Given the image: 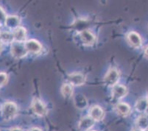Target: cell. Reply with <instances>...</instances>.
I'll use <instances>...</instances> for the list:
<instances>
[{
    "mask_svg": "<svg viewBox=\"0 0 148 131\" xmlns=\"http://www.w3.org/2000/svg\"><path fill=\"white\" fill-rule=\"evenodd\" d=\"M17 106L13 102H7L2 106V114L4 120L10 121L15 118L17 114Z\"/></svg>",
    "mask_w": 148,
    "mask_h": 131,
    "instance_id": "obj_1",
    "label": "cell"
},
{
    "mask_svg": "<svg viewBox=\"0 0 148 131\" xmlns=\"http://www.w3.org/2000/svg\"><path fill=\"white\" fill-rule=\"evenodd\" d=\"M27 52L25 44H23L21 42H17V41L13 42L11 47V53L14 58H22L26 56Z\"/></svg>",
    "mask_w": 148,
    "mask_h": 131,
    "instance_id": "obj_2",
    "label": "cell"
},
{
    "mask_svg": "<svg viewBox=\"0 0 148 131\" xmlns=\"http://www.w3.org/2000/svg\"><path fill=\"white\" fill-rule=\"evenodd\" d=\"M32 109L36 115L39 116V117H44V115L47 114V112L46 105H44L42 101L38 99H33V102H32Z\"/></svg>",
    "mask_w": 148,
    "mask_h": 131,
    "instance_id": "obj_3",
    "label": "cell"
},
{
    "mask_svg": "<svg viewBox=\"0 0 148 131\" xmlns=\"http://www.w3.org/2000/svg\"><path fill=\"white\" fill-rule=\"evenodd\" d=\"M119 79V74L117 70L111 69L106 74V77L104 78L105 83L108 86H114L116 85L117 82Z\"/></svg>",
    "mask_w": 148,
    "mask_h": 131,
    "instance_id": "obj_4",
    "label": "cell"
},
{
    "mask_svg": "<svg viewBox=\"0 0 148 131\" xmlns=\"http://www.w3.org/2000/svg\"><path fill=\"white\" fill-rule=\"evenodd\" d=\"M25 47L28 52L31 53H38L41 50V45L38 40L31 39V40H27L25 44Z\"/></svg>",
    "mask_w": 148,
    "mask_h": 131,
    "instance_id": "obj_5",
    "label": "cell"
},
{
    "mask_svg": "<svg viewBox=\"0 0 148 131\" xmlns=\"http://www.w3.org/2000/svg\"><path fill=\"white\" fill-rule=\"evenodd\" d=\"M70 84L72 86H81L86 81V78L81 73H73L68 78Z\"/></svg>",
    "mask_w": 148,
    "mask_h": 131,
    "instance_id": "obj_6",
    "label": "cell"
},
{
    "mask_svg": "<svg viewBox=\"0 0 148 131\" xmlns=\"http://www.w3.org/2000/svg\"><path fill=\"white\" fill-rule=\"evenodd\" d=\"M105 113L102 108L98 105H95L90 108L89 117H91L95 121H100L103 119Z\"/></svg>",
    "mask_w": 148,
    "mask_h": 131,
    "instance_id": "obj_7",
    "label": "cell"
},
{
    "mask_svg": "<svg viewBox=\"0 0 148 131\" xmlns=\"http://www.w3.org/2000/svg\"><path fill=\"white\" fill-rule=\"evenodd\" d=\"M127 94V89L125 86L122 85H115L113 88L112 96L116 99H121L125 97Z\"/></svg>",
    "mask_w": 148,
    "mask_h": 131,
    "instance_id": "obj_8",
    "label": "cell"
},
{
    "mask_svg": "<svg viewBox=\"0 0 148 131\" xmlns=\"http://www.w3.org/2000/svg\"><path fill=\"white\" fill-rule=\"evenodd\" d=\"M95 120L91 117H83L79 122V128L82 131H87L91 129L95 124Z\"/></svg>",
    "mask_w": 148,
    "mask_h": 131,
    "instance_id": "obj_9",
    "label": "cell"
},
{
    "mask_svg": "<svg viewBox=\"0 0 148 131\" xmlns=\"http://www.w3.org/2000/svg\"><path fill=\"white\" fill-rule=\"evenodd\" d=\"M127 40L130 45L134 47H139L142 45V38L136 32H130L127 36Z\"/></svg>",
    "mask_w": 148,
    "mask_h": 131,
    "instance_id": "obj_10",
    "label": "cell"
},
{
    "mask_svg": "<svg viewBox=\"0 0 148 131\" xmlns=\"http://www.w3.org/2000/svg\"><path fill=\"white\" fill-rule=\"evenodd\" d=\"M80 38L83 44L86 45H91L95 43V36L89 30H83L80 33Z\"/></svg>",
    "mask_w": 148,
    "mask_h": 131,
    "instance_id": "obj_11",
    "label": "cell"
},
{
    "mask_svg": "<svg viewBox=\"0 0 148 131\" xmlns=\"http://www.w3.org/2000/svg\"><path fill=\"white\" fill-rule=\"evenodd\" d=\"M13 37H14V40L15 41H17V42L22 43L26 39V29L24 27H18V28L14 29V32H13Z\"/></svg>",
    "mask_w": 148,
    "mask_h": 131,
    "instance_id": "obj_12",
    "label": "cell"
},
{
    "mask_svg": "<svg viewBox=\"0 0 148 131\" xmlns=\"http://www.w3.org/2000/svg\"><path fill=\"white\" fill-rule=\"evenodd\" d=\"M20 23V19L18 16H10L7 17L6 22L5 24L10 29H16L18 27V24Z\"/></svg>",
    "mask_w": 148,
    "mask_h": 131,
    "instance_id": "obj_13",
    "label": "cell"
},
{
    "mask_svg": "<svg viewBox=\"0 0 148 131\" xmlns=\"http://www.w3.org/2000/svg\"><path fill=\"white\" fill-rule=\"evenodd\" d=\"M74 102H75L76 108H77L78 109L85 108H86L87 105H88L86 97L82 94H77L74 97Z\"/></svg>",
    "mask_w": 148,
    "mask_h": 131,
    "instance_id": "obj_14",
    "label": "cell"
},
{
    "mask_svg": "<svg viewBox=\"0 0 148 131\" xmlns=\"http://www.w3.org/2000/svg\"><path fill=\"white\" fill-rule=\"evenodd\" d=\"M136 125L138 130L142 131L147 130L148 129V115L140 116L136 120Z\"/></svg>",
    "mask_w": 148,
    "mask_h": 131,
    "instance_id": "obj_15",
    "label": "cell"
},
{
    "mask_svg": "<svg viewBox=\"0 0 148 131\" xmlns=\"http://www.w3.org/2000/svg\"><path fill=\"white\" fill-rule=\"evenodd\" d=\"M61 94L66 99L72 97L73 94V88L70 83H64L61 87Z\"/></svg>",
    "mask_w": 148,
    "mask_h": 131,
    "instance_id": "obj_16",
    "label": "cell"
},
{
    "mask_svg": "<svg viewBox=\"0 0 148 131\" xmlns=\"http://www.w3.org/2000/svg\"><path fill=\"white\" fill-rule=\"evenodd\" d=\"M116 110H117V112L120 115L123 116V117H126L130 113V108L127 103L120 102V103L117 104V105H116Z\"/></svg>",
    "mask_w": 148,
    "mask_h": 131,
    "instance_id": "obj_17",
    "label": "cell"
},
{
    "mask_svg": "<svg viewBox=\"0 0 148 131\" xmlns=\"http://www.w3.org/2000/svg\"><path fill=\"white\" fill-rule=\"evenodd\" d=\"M147 105L148 99L146 98H141L136 103V110L140 113L146 112L147 108Z\"/></svg>",
    "mask_w": 148,
    "mask_h": 131,
    "instance_id": "obj_18",
    "label": "cell"
},
{
    "mask_svg": "<svg viewBox=\"0 0 148 131\" xmlns=\"http://www.w3.org/2000/svg\"><path fill=\"white\" fill-rule=\"evenodd\" d=\"M0 41L5 44L13 43L14 41L13 34L10 32H2L0 33Z\"/></svg>",
    "mask_w": 148,
    "mask_h": 131,
    "instance_id": "obj_19",
    "label": "cell"
},
{
    "mask_svg": "<svg viewBox=\"0 0 148 131\" xmlns=\"http://www.w3.org/2000/svg\"><path fill=\"white\" fill-rule=\"evenodd\" d=\"M7 17L8 16L5 14V11L2 10V8H0V25L2 26L4 24H5V22H6Z\"/></svg>",
    "mask_w": 148,
    "mask_h": 131,
    "instance_id": "obj_20",
    "label": "cell"
},
{
    "mask_svg": "<svg viewBox=\"0 0 148 131\" xmlns=\"http://www.w3.org/2000/svg\"><path fill=\"white\" fill-rule=\"evenodd\" d=\"M8 81V75L4 72H0V87L3 86Z\"/></svg>",
    "mask_w": 148,
    "mask_h": 131,
    "instance_id": "obj_21",
    "label": "cell"
},
{
    "mask_svg": "<svg viewBox=\"0 0 148 131\" xmlns=\"http://www.w3.org/2000/svg\"><path fill=\"white\" fill-rule=\"evenodd\" d=\"M10 131H23V130L18 128H12V129H10Z\"/></svg>",
    "mask_w": 148,
    "mask_h": 131,
    "instance_id": "obj_22",
    "label": "cell"
},
{
    "mask_svg": "<svg viewBox=\"0 0 148 131\" xmlns=\"http://www.w3.org/2000/svg\"><path fill=\"white\" fill-rule=\"evenodd\" d=\"M29 131H42L41 129L39 128H31Z\"/></svg>",
    "mask_w": 148,
    "mask_h": 131,
    "instance_id": "obj_23",
    "label": "cell"
},
{
    "mask_svg": "<svg viewBox=\"0 0 148 131\" xmlns=\"http://www.w3.org/2000/svg\"><path fill=\"white\" fill-rule=\"evenodd\" d=\"M145 55L147 56V58H148V47L145 49Z\"/></svg>",
    "mask_w": 148,
    "mask_h": 131,
    "instance_id": "obj_24",
    "label": "cell"
},
{
    "mask_svg": "<svg viewBox=\"0 0 148 131\" xmlns=\"http://www.w3.org/2000/svg\"><path fill=\"white\" fill-rule=\"evenodd\" d=\"M2 51V44H1V42H0V52Z\"/></svg>",
    "mask_w": 148,
    "mask_h": 131,
    "instance_id": "obj_25",
    "label": "cell"
},
{
    "mask_svg": "<svg viewBox=\"0 0 148 131\" xmlns=\"http://www.w3.org/2000/svg\"><path fill=\"white\" fill-rule=\"evenodd\" d=\"M133 131H142V130H138V129H136V130H133Z\"/></svg>",
    "mask_w": 148,
    "mask_h": 131,
    "instance_id": "obj_26",
    "label": "cell"
},
{
    "mask_svg": "<svg viewBox=\"0 0 148 131\" xmlns=\"http://www.w3.org/2000/svg\"><path fill=\"white\" fill-rule=\"evenodd\" d=\"M146 112H147V115H148V105H147V108Z\"/></svg>",
    "mask_w": 148,
    "mask_h": 131,
    "instance_id": "obj_27",
    "label": "cell"
},
{
    "mask_svg": "<svg viewBox=\"0 0 148 131\" xmlns=\"http://www.w3.org/2000/svg\"><path fill=\"white\" fill-rule=\"evenodd\" d=\"M0 33H1V32H0Z\"/></svg>",
    "mask_w": 148,
    "mask_h": 131,
    "instance_id": "obj_28",
    "label": "cell"
}]
</instances>
